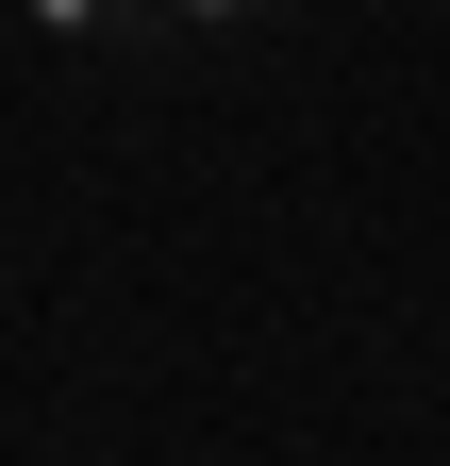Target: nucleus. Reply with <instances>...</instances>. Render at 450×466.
I'll return each mask as SVG.
<instances>
[{
  "label": "nucleus",
  "mask_w": 450,
  "mask_h": 466,
  "mask_svg": "<svg viewBox=\"0 0 450 466\" xmlns=\"http://www.w3.org/2000/svg\"><path fill=\"white\" fill-rule=\"evenodd\" d=\"M184 17H251V0H184Z\"/></svg>",
  "instance_id": "f03ea898"
},
{
  "label": "nucleus",
  "mask_w": 450,
  "mask_h": 466,
  "mask_svg": "<svg viewBox=\"0 0 450 466\" xmlns=\"http://www.w3.org/2000/svg\"><path fill=\"white\" fill-rule=\"evenodd\" d=\"M34 17H50V34H84V17H118V0H34Z\"/></svg>",
  "instance_id": "f257e3e1"
}]
</instances>
